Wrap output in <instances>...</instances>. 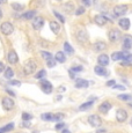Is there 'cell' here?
<instances>
[{
  "instance_id": "obj_10",
  "label": "cell",
  "mask_w": 132,
  "mask_h": 133,
  "mask_svg": "<svg viewBox=\"0 0 132 133\" xmlns=\"http://www.w3.org/2000/svg\"><path fill=\"white\" fill-rule=\"evenodd\" d=\"M132 48V36L131 35H125L123 38V49L124 50H130Z\"/></svg>"
},
{
  "instance_id": "obj_49",
  "label": "cell",
  "mask_w": 132,
  "mask_h": 133,
  "mask_svg": "<svg viewBox=\"0 0 132 133\" xmlns=\"http://www.w3.org/2000/svg\"><path fill=\"white\" fill-rule=\"evenodd\" d=\"M59 91H60V93H63V91H65V87H59Z\"/></svg>"
},
{
  "instance_id": "obj_46",
  "label": "cell",
  "mask_w": 132,
  "mask_h": 133,
  "mask_svg": "<svg viewBox=\"0 0 132 133\" xmlns=\"http://www.w3.org/2000/svg\"><path fill=\"white\" fill-rule=\"evenodd\" d=\"M114 87V89H121V90H125V88H124L123 86H117V85H115V86H113Z\"/></svg>"
},
{
  "instance_id": "obj_9",
  "label": "cell",
  "mask_w": 132,
  "mask_h": 133,
  "mask_svg": "<svg viewBox=\"0 0 132 133\" xmlns=\"http://www.w3.org/2000/svg\"><path fill=\"white\" fill-rule=\"evenodd\" d=\"M43 24H44V19H43V17H41V16L34 17V21H32V27H34V29H36V30L42 29Z\"/></svg>"
},
{
  "instance_id": "obj_37",
  "label": "cell",
  "mask_w": 132,
  "mask_h": 133,
  "mask_svg": "<svg viewBox=\"0 0 132 133\" xmlns=\"http://www.w3.org/2000/svg\"><path fill=\"white\" fill-rule=\"evenodd\" d=\"M83 13H85V7H79V8L75 11V15H77V16H79V15L83 14Z\"/></svg>"
},
{
  "instance_id": "obj_11",
  "label": "cell",
  "mask_w": 132,
  "mask_h": 133,
  "mask_svg": "<svg viewBox=\"0 0 132 133\" xmlns=\"http://www.w3.org/2000/svg\"><path fill=\"white\" fill-rule=\"evenodd\" d=\"M118 24H119V27H121L123 30H129V29H130L131 22H130V20H129L128 17H123V19H121L118 21Z\"/></svg>"
},
{
  "instance_id": "obj_40",
  "label": "cell",
  "mask_w": 132,
  "mask_h": 133,
  "mask_svg": "<svg viewBox=\"0 0 132 133\" xmlns=\"http://www.w3.org/2000/svg\"><path fill=\"white\" fill-rule=\"evenodd\" d=\"M82 70H83L82 66H74V67L71 68V71H72V72H81Z\"/></svg>"
},
{
  "instance_id": "obj_5",
  "label": "cell",
  "mask_w": 132,
  "mask_h": 133,
  "mask_svg": "<svg viewBox=\"0 0 132 133\" xmlns=\"http://www.w3.org/2000/svg\"><path fill=\"white\" fill-rule=\"evenodd\" d=\"M108 37H109V41H110V42L115 43V42H117V41H119V38L122 37V34L117 29H111L108 34Z\"/></svg>"
},
{
  "instance_id": "obj_35",
  "label": "cell",
  "mask_w": 132,
  "mask_h": 133,
  "mask_svg": "<svg viewBox=\"0 0 132 133\" xmlns=\"http://www.w3.org/2000/svg\"><path fill=\"white\" fill-rule=\"evenodd\" d=\"M31 118H32V116L30 114H27V112L22 114V119H23V121H30Z\"/></svg>"
},
{
  "instance_id": "obj_44",
  "label": "cell",
  "mask_w": 132,
  "mask_h": 133,
  "mask_svg": "<svg viewBox=\"0 0 132 133\" xmlns=\"http://www.w3.org/2000/svg\"><path fill=\"white\" fill-rule=\"evenodd\" d=\"M11 85H13V86H20L21 85V82H20V81H17V80H13V81H11Z\"/></svg>"
},
{
  "instance_id": "obj_33",
  "label": "cell",
  "mask_w": 132,
  "mask_h": 133,
  "mask_svg": "<svg viewBox=\"0 0 132 133\" xmlns=\"http://www.w3.org/2000/svg\"><path fill=\"white\" fill-rule=\"evenodd\" d=\"M41 53H42V57L44 58V59H47V60L50 59V58H52V55H51V53L47 52V51H42Z\"/></svg>"
},
{
  "instance_id": "obj_28",
  "label": "cell",
  "mask_w": 132,
  "mask_h": 133,
  "mask_svg": "<svg viewBox=\"0 0 132 133\" xmlns=\"http://www.w3.org/2000/svg\"><path fill=\"white\" fill-rule=\"evenodd\" d=\"M41 118L43 119V121H45V122H49V121H53V115L52 114H43L42 116H41Z\"/></svg>"
},
{
  "instance_id": "obj_42",
  "label": "cell",
  "mask_w": 132,
  "mask_h": 133,
  "mask_svg": "<svg viewBox=\"0 0 132 133\" xmlns=\"http://www.w3.org/2000/svg\"><path fill=\"white\" fill-rule=\"evenodd\" d=\"M82 2L86 7H89L90 5H92V1H90V0H82Z\"/></svg>"
},
{
  "instance_id": "obj_34",
  "label": "cell",
  "mask_w": 132,
  "mask_h": 133,
  "mask_svg": "<svg viewBox=\"0 0 132 133\" xmlns=\"http://www.w3.org/2000/svg\"><path fill=\"white\" fill-rule=\"evenodd\" d=\"M13 129H14V124H13V123H11V124H8V125H6V126H4V131H5V132H9V131H12Z\"/></svg>"
},
{
  "instance_id": "obj_21",
  "label": "cell",
  "mask_w": 132,
  "mask_h": 133,
  "mask_svg": "<svg viewBox=\"0 0 132 133\" xmlns=\"http://www.w3.org/2000/svg\"><path fill=\"white\" fill-rule=\"evenodd\" d=\"M55 59H56V61H58V63H65V60H66L65 53L62 52V51L57 52L56 53V56H55Z\"/></svg>"
},
{
  "instance_id": "obj_29",
  "label": "cell",
  "mask_w": 132,
  "mask_h": 133,
  "mask_svg": "<svg viewBox=\"0 0 132 133\" xmlns=\"http://www.w3.org/2000/svg\"><path fill=\"white\" fill-rule=\"evenodd\" d=\"M118 98L121 99V101H131L132 95H129V94H122V95H118Z\"/></svg>"
},
{
  "instance_id": "obj_14",
  "label": "cell",
  "mask_w": 132,
  "mask_h": 133,
  "mask_svg": "<svg viewBox=\"0 0 132 133\" xmlns=\"http://www.w3.org/2000/svg\"><path fill=\"white\" fill-rule=\"evenodd\" d=\"M7 60L11 64H16L19 61V57H17L16 52L15 51H9L8 55H7Z\"/></svg>"
},
{
  "instance_id": "obj_56",
  "label": "cell",
  "mask_w": 132,
  "mask_h": 133,
  "mask_svg": "<svg viewBox=\"0 0 132 133\" xmlns=\"http://www.w3.org/2000/svg\"><path fill=\"white\" fill-rule=\"evenodd\" d=\"M110 1H114V0H110Z\"/></svg>"
},
{
  "instance_id": "obj_47",
  "label": "cell",
  "mask_w": 132,
  "mask_h": 133,
  "mask_svg": "<svg viewBox=\"0 0 132 133\" xmlns=\"http://www.w3.org/2000/svg\"><path fill=\"white\" fill-rule=\"evenodd\" d=\"M4 70H5L4 63H1V61H0V73H1V72H4Z\"/></svg>"
},
{
  "instance_id": "obj_7",
  "label": "cell",
  "mask_w": 132,
  "mask_h": 133,
  "mask_svg": "<svg viewBox=\"0 0 132 133\" xmlns=\"http://www.w3.org/2000/svg\"><path fill=\"white\" fill-rule=\"evenodd\" d=\"M116 119L119 123H124L128 119V112L124 109H118L117 112H116Z\"/></svg>"
},
{
  "instance_id": "obj_31",
  "label": "cell",
  "mask_w": 132,
  "mask_h": 133,
  "mask_svg": "<svg viewBox=\"0 0 132 133\" xmlns=\"http://www.w3.org/2000/svg\"><path fill=\"white\" fill-rule=\"evenodd\" d=\"M13 75H14L13 70H12V68H6V71H5V78H6V79H11Z\"/></svg>"
},
{
  "instance_id": "obj_15",
  "label": "cell",
  "mask_w": 132,
  "mask_h": 133,
  "mask_svg": "<svg viewBox=\"0 0 132 133\" xmlns=\"http://www.w3.org/2000/svg\"><path fill=\"white\" fill-rule=\"evenodd\" d=\"M94 21H95V23L97 25H100V27H102V25H104L107 23V17L103 16V15H95V17H94Z\"/></svg>"
},
{
  "instance_id": "obj_48",
  "label": "cell",
  "mask_w": 132,
  "mask_h": 133,
  "mask_svg": "<svg viewBox=\"0 0 132 133\" xmlns=\"http://www.w3.org/2000/svg\"><path fill=\"white\" fill-rule=\"evenodd\" d=\"M6 91H7V93H8V94H11V95H12V96H15V94H14V93H13V91H12V90H11V89H6Z\"/></svg>"
},
{
  "instance_id": "obj_27",
  "label": "cell",
  "mask_w": 132,
  "mask_h": 133,
  "mask_svg": "<svg viewBox=\"0 0 132 133\" xmlns=\"http://www.w3.org/2000/svg\"><path fill=\"white\" fill-rule=\"evenodd\" d=\"M64 50H65L66 53H68V55H73V53H74V50H73V48L71 46V44L68 42L64 43Z\"/></svg>"
},
{
  "instance_id": "obj_22",
  "label": "cell",
  "mask_w": 132,
  "mask_h": 133,
  "mask_svg": "<svg viewBox=\"0 0 132 133\" xmlns=\"http://www.w3.org/2000/svg\"><path fill=\"white\" fill-rule=\"evenodd\" d=\"M93 48H94V50H96V51H103L107 48V45L104 42H96V43H94Z\"/></svg>"
},
{
  "instance_id": "obj_16",
  "label": "cell",
  "mask_w": 132,
  "mask_h": 133,
  "mask_svg": "<svg viewBox=\"0 0 132 133\" xmlns=\"http://www.w3.org/2000/svg\"><path fill=\"white\" fill-rule=\"evenodd\" d=\"M97 63H98V65H101V66H108L109 65V57L107 55H100L98 56V58H97Z\"/></svg>"
},
{
  "instance_id": "obj_3",
  "label": "cell",
  "mask_w": 132,
  "mask_h": 133,
  "mask_svg": "<svg viewBox=\"0 0 132 133\" xmlns=\"http://www.w3.org/2000/svg\"><path fill=\"white\" fill-rule=\"evenodd\" d=\"M126 12H128V5H117L114 8V15H115V17L123 16Z\"/></svg>"
},
{
  "instance_id": "obj_32",
  "label": "cell",
  "mask_w": 132,
  "mask_h": 133,
  "mask_svg": "<svg viewBox=\"0 0 132 133\" xmlns=\"http://www.w3.org/2000/svg\"><path fill=\"white\" fill-rule=\"evenodd\" d=\"M64 117H65L64 114H56L53 115V121H62Z\"/></svg>"
},
{
  "instance_id": "obj_39",
  "label": "cell",
  "mask_w": 132,
  "mask_h": 133,
  "mask_svg": "<svg viewBox=\"0 0 132 133\" xmlns=\"http://www.w3.org/2000/svg\"><path fill=\"white\" fill-rule=\"evenodd\" d=\"M47 65H48V67H53V66L56 65V63H55V60H53L52 58H50V59L47 60Z\"/></svg>"
},
{
  "instance_id": "obj_38",
  "label": "cell",
  "mask_w": 132,
  "mask_h": 133,
  "mask_svg": "<svg viewBox=\"0 0 132 133\" xmlns=\"http://www.w3.org/2000/svg\"><path fill=\"white\" fill-rule=\"evenodd\" d=\"M45 74H47V72H45L44 70H42V71H39L38 73L36 74V79H42L43 76H45Z\"/></svg>"
},
{
  "instance_id": "obj_25",
  "label": "cell",
  "mask_w": 132,
  "mask_h": 133,
  "mask_svg": "<svg viewBox=\"0 0 132 133\" xmlns=\"http://www.w3.org/2000/svg\"><path fill=\"white\" fill-rule=\"evenodd\" d=\"M123 57H124V55H123V52H114L113 55H111V59L113 60H115V61H117V60H122L123 59Z\"/></svg>"
},
{
  "instance_id": "obj_43",
  "label": "cell",
  "mask_w": 132,
  "mask_h": 133,
  "mask_svg": "<svg viewBox=\"0 0 132 133\" xmlns=\"http://www.w3.org/2000/svg\"><path fill=\"white\" fill-rule=\"evenodd\" d=\"M65 126V124L64 123H59V124H57L56 125V130H60V129H63V127Z\"/></svg>"
},
{
  "instance_id": "obj_8",
  "label": "cell",
  "mask_w": 132,
  "mask_h": 133,
  "mask_svg": "<svg viewBox=\"0 0 132 133\" xmlns=\"http://www.w3.org/2000/svg\"><path fill=\"white\" fill-rule=\"evenodd\" d=\"M2 108L5 110H12L14 108V101L11 97H4L2 98Z\"/></svg>"
},
{
  "instance_id": "obj_17",
  "label": "cell",
  "mask_w": 132,
  "mask_h": 133,
  "mask_svg": "<svg viewBox=\"0 0 132 133\" xmlns=\"http://www.w3.org/2000/svg\"><path fill=\"white\" fill-rule=\"evenodd\" d=\"M124 57H123V63H121V65L123 66H129L132 63V53H128V52H124L123 53Z\"/></svg>"
},
{
  "instance_id": "obj_2",
  "label": "cell",
  "mask_w": 132,
  "mask_h": 133,
  "mask_svg": "<svg viewBox=\"0 0 132 133\" xmlns=\"http://www.w3.org/2000/svg\"><path fill=\"white\" fill-rule=\"evenodd\" d=\"M0 30H1V32L4 35H6V36H8V35H12L14 31V27L13 24L11 23V22L6 21V22H2L1 25H0Z\"/></svg>"
},
{
  "instance_id": "obj_24",
  "label": "cell",
  "mask_w": 132,
  "mask_h": 133,
  "mask_svg": "<svg viewBox=\"0 0 132 133\" xmlns=\"http://www.w3.org/2000/svg\"><path fill=\"white\" fill-rule=\"evenodd\" d=\"M94 104V99H90V101H88V102H86V103H83V104H81L80 105V108L79 110L80 111H85V110H88Z\"/></svg>"
},
{
  "instance_id": "obj_20",
  "label": "cell",
  "mask_w": 132,
  "mask_h": 133,
  "mask_svg": "<svg viewBox=\"0 0 132 133\" xmlns=\"http://www.w3.org/2000/svg\"><path fill=\"white\" fill-rule=\"evenodd\" d=\"M50 29L52 30V32H55V34H58V32L60 31V25H59L58 22L51 21V22H50Z\"/></svg>"
},
{
  "instance_id": "obj_12",
  "label": "cell",
  "mask_w": 132,
  "mask_h": 133,
  "mask_svg": "<svg viewBox=\"0 0 132 133\" xmlns=\"http://www.w3.org/2000/svg\"><path fill=\"white\" fill-rule=\"evenodd\" d=\"M94 72L97 74V75H100V76H107V75H109V72L104 68V66H101V65L95 66V68H94Z\"/></svg>"
},
{
  "instance_id": "obj_53",
  "label": "cell",
  "mask_w": 132,
  "mask_h": 133,
  "mask_svg": "<svg viewBox=\"0 0 132 133\" xmlns=\"http://www.w3.org/2000/svg\"><path fill=\"white\" fill-rule=\"evenodd\" d=\"M5 131H4V129H0V133H4Z\"/></svg>"
},
{
  "instance_id": "obj_13",
  "label": "cell",
  "mask_w": 132,
  "mask_h": 133,
  "mask_svg": "<svg viewBox=\"0 0 132 133\" xmlns=\"http://www.w3.org/2000/svg\"><path fill=\"white\" fill-rule=\"evenodd\" d=\"M111 108H113V105H111L110 102H103L102 104H100L98 110H100V112H102V114H108L109 110Z\"/></svg>"
},
{
  "instance_id": "obj_36",
  "label": "cell",
  "mask_w": 132,
  "mask_h": 133,
  "mask_svg": "<svg viewBox=\"0 0 132 133\" xmlns=\"http://www.w3.org/2000/svg\"><path fill=\"white\" fill-rule=\"evenodd\" d=\"M53 14L56 15V17H57V19L59 20V21L62 22V23H64V22H65V19H64V17H63V15H60L58 12H53Z\"/></svg>"
},
{
  "instance_id": "obj_23",
  "label": "cell",
  "mask_w": 132,
  "mask_h": 133,
  "mask_svg": "<svg viewBox=\"0 0 132 133\" xmlns=\"http://www.w3.org/2000/svg\"><path fill=\"white\" fill-rule=\"evenodd\" d=\"M35 16H36V11H29V12H26L23 15H22V17H23L24 20H31V19H34Z\"/></svg>"
},
{
  "instance_id": "obj_51",
  "label": "cell",
  "mask_w": 132,
  "mask_h": 133,
  "mask_svg": "<svg viewBox=\"0 0 132 133\" xmlns=\"http://www.w3.org/2000/svg\"><path fill=\"white\" fill-rule=\"evenodd\" d=\"M62 133H71V131H68V130H64Z\"/></svg>"
},
{
  "instance_id": "obj_1",
  "label": "cell",
  "mask_w": 132,
  "mask_h": 133,
  "mask_svg": "<svg viewBox=\"0 0 132 133\" xmlns=\"http://www.w3.org/2000/svg\"><path fill=\"white\" fill-rule=\"evenodd\" d=\"M36 68H37V64L35 63V60H32V59L27 60L26 64H24V67H23L24 74H26V75H30V74H32L36 71Z\"/></svg>"
},
{
  "instance_id": "obj_54",
  "label": "cell",
  "mask_w": 132,
  "mask_h": 133,
  "mask_svg": "<svg viewBox=\"0 0 132 133\" xmlns=\"http://www.w3.org/2000/svg\"><path fill=\"white\" fill-rule=\"evenodd\" d=\"M129 105H130V107H131V108H132V103H129Z\"/></svg>"
},
{
  "instance_id": "obj_4",
  "label": "cell",
  "mask_w": 132,
  "mask_h": 133,
  "mask_svg": "<svg viewBox=\"0 0 132 133\" xmlns=\"http://www.w3.org/2000/svg\"><path fill=\"white\" fill-rule=\"evenodd\" d=\"M88 123L92 125L93 127H100L102 125V119L97 116V115H90L88 117Z\"/></svg>"
},
{
  "instance_id": "obj_52",
  "label": "cell",
  "mask_w": 132,
  "mask_h": 133,
  "mask_svg": "<svg viewBox=\"0 0 132 133\" xmlns=\"http://www.w3.org/2000/svg\"><path fill=\"white\" fill-rule=\"evenodd\" d=\"M2 17V12H1V9H0V19Z\"/></svg>"
},
{
  "instance_id": "obj_19",
  "label": "cell",
  "mask_w": 132,
  "mask_h": 133,
  "mask_svg": "<svg viewBox=\"0 0 132 133\" xmlns=\"http://www.w3.org/2000/svg\"><path fill=\"white\" fill-rule=\"evenodd\" d=\"M74 86L75 88H87L89 86V82L87 80H83V79H78Z\"/></svg>"
},
{
  "instance_id": "obj_50",
  "label": "cell",
  "mask_w": 132,
  "mask_h": 133,
  "mask_svg": "<svg viewBox=\"0 0 132 133\" xmlns=\"http://www.w3.org/2000/svg\"><path fill=\"white\" fill-rule=\"evenodd\" d=\"M7 0H0V4H6Z\"/></svg>"
},
{
  "instance_id": "obj_6",
  "label": "cell",
  "mask_w": 132,
  "mask_h": 133,
  "mask_svg": "<svg viewBox=\"0 0 132 133\" xmlns=\"http://www.w3.org/2000/svg\"><path fill=\"white\" fill-rule=\"evenodd\" d=\"M41 87H42L43 91H44L45 94L52 93V85L48 80H45V79H42V80H41Z\"/></svg>"
},
{
  "instance_id": "obj_41",
  "label": "cell",
  "mask_w": 132,
  "mask_h": 133,
  "mask_svg": "<svg viewBox=\"0 0 132 133\" xmlns=\"http://www.w3.org/2000/svg\"><path fill=\"white\" fill-rule=\"evenodd\" d=\"M21 126H22V127H30L29 121H24L23 123H21Z\"/></svg>"
},
{
  "instance_id": "obj_45",
  "label": "cell",
  "mask_w": 132,
  "mask_h": 133,
  "mask_svg": "<svg viewBox=\"0 0 132 133\" xmlns=\"http://www.w3.org/2000/svg\"><path fill=\"white\" fill-rule=\"evenodd\" d=\"M116 83H115V80H110V81H108L107 82V86H109V87H113V86H115Z\"/></svg>"
},
{
  "instance_id": "obj_26",
  "label": "cell",
  "mask_w": 132,
  "mask_h": 133,
  "mask_svg": "<svg viewBox=\"0 0 132 133\" xmlns=\"http://www.w3.org/2000/svg\"><path fill=\"white\" fill-rule=\"evenodd\" d=\"M63 8H64V11H65L66 13H68V14H70V13H72V12H73V8H74V5H73L72 2H66V4L64 5V7H63Z\"/></svg>"
},
{
  "instance_id": "obj_30",
  "label": "cell",
  "mask_w": 132,
  "mask_h": 133,
  "mask_svg": "<svg viewBox=\"0 0 132 133\" xmlns=\"http://www.w3.org/2000/svg\"><path fill=\"white\" fill-rule=\"evenodd\" d=\"M12 7H13L14 11H22V9L24 8L23 5L17 4V2H13V4H12Z\"/></svg>"
},
{
  "instance_id": "obj_18",
  "label": "cell",
  "mask_w": 132,
  "mask_h": 133,
  "mask_svg": "<svg viewBox=\"0 0 132 133\" xmlns=\"http://www.w3.org/2000/svg\"><path fill=\"white\" fill-rule=\"evenodd\" d=\"M77 38H78V41L81 42V43L87 42V41H88V34H87V31H85V30H80V31L77 34Z\"/></svg>"
},
{
  "instance_id": "obj_55",
  "label": "cell",
  "mask_w": 132,
  "mask_h": 133,
  "mask_svg": "<svg viewBox=\"0 0 132 133\" xmlns=\"http://www.w3.org/2000/svg\"><path fill=\"white\" fill-rule=\"evenodd\" d=\"M131 125H132V118H131Z\"/></svg>"
}]
</instances>
